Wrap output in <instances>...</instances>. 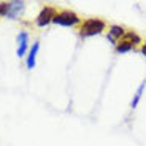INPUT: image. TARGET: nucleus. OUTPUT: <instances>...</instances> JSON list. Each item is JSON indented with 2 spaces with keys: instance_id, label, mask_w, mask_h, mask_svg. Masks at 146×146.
<instances>
[{
  "instance_id": "obj_1",
  "label": "nucleus",
  "mask_w": 146,
  "mask_h": 146,
  "mask_svg": "<svg viewBox=\"0 0 146 146\" xmlns=\"http://www.w3.org/2000/svg\"><path fill=\"white\" fill-rule=\"evenodd\" d=\"M80 36L81 38H89V36H95L100 35L106 30V22L100 18H88L81 21L80 24Z\"/></svg>"
},
{
  "instance_id": "obj_2",
  "label": "nucleus",
  "mask_w": 146,
  "mask_h": 146,
  "mask_svg": "<svg viewBox=\"0 0 146 146\" xmlns=\"http://www.w3.org/2000/svg\"><path fill=\"white\" fill-rule=\"evenodd\" d=\"M140 43H143V41H141V36H140L138 33H135V32H125V35L122 36V38L117 41V44L114 46V51H116L117 54L129 52V51H132V49H135Z\"/></svg>"
},
{
  "instance_id": "obj_3",
  "label": "nucleus",
  "mask_w": 146,
  "mask_h": 146,
  "mask_svg": "<svg viewBox=\"0 0 146 146\" xmlns=\"http://www.w3.org/2000/svg\"><path fill=\"white\" fill-rule=\"evenodd\" d=\"M52 22L62 27H75L81 24V18L72 10H60L56 13Z\"/></svg>"
},
{
  "instance_id": "obj_4",
  "label": "nucleus",
  "mask_w": 146,
  "mask_h": 146,
  "mask_svg": "<svg viewBox=\"0 0 146 146\" xmlns=\"http://www.w3.org/2000/svg\"><path fill=\"white\" fill-rule=\"evenodd\" d=\"M56 13H57V10H56L54 7H44V8H41V11L38 13V16H36V26H38V27H46L49 22H52Z\"/></svg>"
},
{
  "instance_id": "obj_5",
  "label": "nucleus",
  "mask_w": 146,
  "mask_h": 146,
  "mask_svg": "<svg viewBox=\"0 0 146 146\" xmlns=\"http://www.w3.org/2000/svg\"><path fill=\"white\" fill-rule=\"evenodd\" d=\"M124 35H125V29L122 26H116V24H113V26L108 27V35L106 36H108V40L111 41L114 46H116L117 41H119Z\"/></svg>"
},
{
  "instance_id": "obj_6",
  "label": "nucleus",
  "mask_w": 146,
  "mask_h": 146,
  "mask_svg": "<svg viewBox=\"0 0 146 146\" xmlns=\"http://www.w3.org/2000/svg\"><path fill=\"white\" fill-rule=\"evenodd\" d=\"M29 48V33L27 32H21L18 35V56L24 57V54L27 52Z\"/></svg>"
},
{
  "instance_id": "obj_7",
  "label": "nucleus",
  "mask_w": 146,
  "mask_h": 146,
  "mask_svg": "<svg viewBox=\"0 0 146 146\" xmlns=\"http://www.w3.org/2000/svg\"><path fill=\"white\" fill-rule=\"evenodd\" d=\"M24 8H26V3H24V2H10V11H8L7 18L18 19V16H21Z\"/></svg>"
},
{
  "instance_id": "obj_8",
  "label": "nucleus",
  "mask_w": 146,
  "mask_h": 146,
  "mask_svg": "<svg viewBox=\"0 0 146 146\" xmlns=\"http://www.w3.org/2000/svg\"><path fill=\"white\" fill-rule=\"evenodd\" d=\"M38 49H40V43L35 41L32 44V48L29 49V56H27V68L29 70L35 68V59H36V54H38Z\"/></svg>"
},
{
  "instance_id": "obj_9",
  "label": "nucleus",
  "mask_w": 146,
  "mask_h": 146,
  "mask_svg": "<svg viewBox=\"0 0 146 146\" xmlns=\"http://www.w3.org/2000/svg\"><path fill=\"white\" fill-rule=\"evenodd\" d=\"M145 86H146V83H141V84H140V88L137 89V92H135V97H133V99H132V102H130V108H137V105H138L140 99H141V94H143V91H145Z\"/></svg>"
},
{
  "instance_id": "obj_10",
  "label": "nucleus",
  "mask_w": 146,
  "mask_h": 146,
  "mask_svg": "<svg viewBox=\"0 0 146 146\" xmlns=\"http://www.w3.org/2000/svg\"><path fill=\"white\" fill-rule=\"evenodd\" d=\"M8 11H10V2H2L0 3V16H8Z\"/></svg>"
},
{
  "instance_id": "obj_11",
  "label": "nucleus",
  "mask_w": 146,
  "mask_h": 146,
  "mask_svg": "<svg viewBox=\"0 0 146 146\" xmlns=\"http://www.w3.org/2000/svg\"><path fill=\"white\" fill-rule=\"evenodd\" d=\"M140 51H141V54H143V56H145V57H146V40H145V41H143V43H141V48H140Z\"/></svg>"
}]
</instances>
